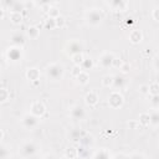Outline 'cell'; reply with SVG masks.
Segmentation results:
<instances>
[{
    "label": "cell",
    "instance_id": "cell-1",
    "mask_svg": "<svg viewBox=\"0 0 159 159\" xmlns=\"http://www.w3.org/2000/svg\"><path fill=\"white\" fill-rule=\"evenodd\" d=\"M103 17H104V15H103L102 10L97 9V7H92L88 11H86V14H84V19H86L87 24L91 26H98L102 22Z\"/></svg>",
    "mask_w": 159,
    "mask_h": 159
},
{
    "label": "cell",
    "instance_id": "cell-2",
    "mask_svg": "<svg viewBox=\"0 0 159 159\" xmlns=\"http://www.w3.org/2000/svg\"><path fill=\"white\" fill-rule=\"evenodd\" d=\"M65 73V68L61 63L58 62H52V63H48L47 67H46V76L52 80V81H57V80H61L62 76Z\"/></svg>",
    "mask_w": 159,
    "mask_h": 159
},
{
    "label": "cell",
    "instance_id": "cell-3",
    "mask_svg": "<svg viewBox=\"0 0 159 159\" xmlns=\"http://www.w3.org/2000/svg\"><path fill=\"white\" fill-rule=\"evenodd\" d=\"M124 103V98L122 96V93L119 91H112L108 96V104L111 108L113 109H117V108H120Z\"/></svg>",
    "mask_w": 159,
    "mask_h": 159
},
{
    "label": "cell",
    "instance_id": "cell-4",
    "mask_svg": "<svg viewBox=\"0 0 159 159\" xmlns=\"http://www.w3.org/2000/svg\"><path fill=\"white\" fill-rule=\"evenodd\" d=\"M39 122H40V118H37L36 116H34V114H31V113H26V114H24L22 118H21V124H22L26 129H32V128L37 127Z\"/></svg>",
    "mask_w": 159,
    "mask_h": 159
},
{
    "label": "cell",
    "instance_id": "cell-5",
    "mask_svg": "<svg viewBox=\"0 0 159 159\" xmlns=\"http://www.w3.org/2000/svg\"><path fill=\"white\" fill-rule=\"evenodd\" d=\"M6 57L9 61L11 62H17L21 60L22 57V47H17V46H10L6 50Z\"/></svg>",
    "mask_w": 159,
    "mask_h": 159
},
{
    "label": "cell",
    "instance_id": "cell-6",
    "mask_svg": "<svg viewBox=\"0 0 159 159\" xmlns=\"http://www.w3.org/2000/svg\"><path fill=\"white\" fill-rule=\"evenodd\" d=\"M116 56L112 53V52H103L101 53V56L98 57V63L104 67V68H108V67H112L113 66V61H114Z\"/></svg>",
    "mask_w": 159,
    "mask_h": 159
},
{
    "label": "cell",
    "instance_id": "cell-7",
    "mask_svg": "<svg viewBox=\"0 0 159 159\" xmlns=\"http://www.w3.org/2000/svg\"><path fill=\"white\" fill-rule=\"evenodd\" d=\"M30 113L34 114V116H36L37 118H41V117L46 113V107H45V104H43L42 102L35 101V102H32L31 106H30Z\"/></svg>",
    "mask_w": 159,
    "mask_h": 159
},
{
    "label": "cell",
    "instance_id": "cell-8",
    "mask_svg": "<svg viewBox=\"0 0 159 159\" xmlns=\"http://www.w3.org/2000/svg\"><path fill=\"white\" fill-rule=\"evenodd\" d=\"M10 40H11L12 46L22 47L25 45V42H26V35L22 34V32H20V31H15L14 34H11Z\"/></svg>",
    "mask_w": 159,
    "mask_h": 159
},
{
    "label": "cell",
    "instance_id": "cell-9",
    "mask_svg": "<svg viewBox=\"0 0 159 159\" xmlns=\"http://www.w3.org/2000/svg\"><path fill=\"white\" fill-rule=\"evenodd\" d=\"M66 47H67V50L70 51V53H71V56H72V55H75V53L82 52V50H83V43H82L81 41H78V40H72V41L67 42Z\"/></svg>",
    "mask_w": 159,
    "mask_h": 159
},
{
    "label": "cell",
    "instance_id": "cell-10",
    "mask_svg": "<svg viewBox=\"0 0 159 159\" xmlns=\"http://www.w3.org/2000/svg\"><path fill=\"white\" fill-rule=\"evenodd\" d=\"M36 150H37V147H36V144L34 143V142H27V143H25L22 147H21V154L24 155V157H32L35 153H36Z\"/></svg>",
    "mask_w": 159,
    "mask_h": 159
},
{
    "label": "cell",
    "instance_id": "cell-11",
    "mask_svg": "<svg viewBox=\"0 0 159 159\" xmlns=\"http://www.w3.org/2000/svg\"><path fill=\"white\" fill-rule=\"evenodd\" d=\"M107 5L109 7H112L116 11H124L128 7V1L124 0H114V1H108Z\"/></svg>",
    "mask_w": 159,
    "mask_h": 159
},
{
    "label": "cell",
    "instance_id": "cell-12",
    "mask_svg": "<svg viewBox=\"0 0 159 159\" xmlns=\"http://www.w3.org/2000/svg\"><path fill=\"white\" fill-rule=\"evenodd\" d=\"M98 101H99V97H98V93H97L96 91H89V92L84 96V102H86V104L89 106V107L96 106V104L98 103Z\"/></svg>",
    "mask_w": 159,
    "mask_h": 159
},
{
    "label": "cell",
    "instance_id": "cell-13",
    "mask_svg": "<svg viewBox=\"0 0 159 159\" xmlns=\"http://www.w3.org/2000/svg\"><path fill=\"white\" fill-rule=\"evenodd\" d=\"M70 116L73 118V119H83L86 117V112L84 109L81 107V106H73L71 109H70Z\"/></svg>",
    "mask_w": 159,
    "mask_h": 159
},
{
    "label": "cell",
    "instance_id": "cell-14",
    "mask_svg": "<svg viewBox=\"0 0 159 159\" xmlns=\"http://www.w3.org/2000/svg\"><path fill=\"white\" fill-rule=\"evenodd\" d=\"M25 75H26L27 80H30V81H32V82L40 80V71H39L37 68H35V67H30V68H27Z\"/></svg>",
    "mask_w": 159,
    "mask_h": 159
},
{
    "label": "cell",
    "instance_id": "cell-15",
    "mask_svg": "<svg viewBox=\"0 0 159 159\" xmlns=\"http://www.w3.org/2000/svg\"><path fill=\"white\" fill-rule=\"evenodd\" d=\"M143 40V34L140 30H132L129 32V41L132 43H139Z\"/></svg>",
    "mask_w": 159,
    "mask_h": 159
},
{
    "label": "cell",
    "instance_id": "cell-16",
    "mask_svg": "<svg viewBox=\"0 0 159 159\" xmlns=\"http://www.w3.org/2000/svg\"><path fill=\"white\" fill-rule=\"evenodd\" d=\"M26 36H27L29 39H31V40L39 39V36H40V29H39L37 26H35V25L29 26L27 30H26Z\"/></svg>",
    "mask_w": 159,
    "mask_h": 159
},
{
    "label": "cell",
    "instance_id": "cell-17",
    "mask_svg": "<svg viewBox=\"0 0 159 159\" xmlns=\"http://www.w3.org/2000/svg\"><path fill=\"white\" fill-rule=\"evenodd\" d=\"M9 19H10V21L12 22V24H15V25H19V24H21V21H22V14L21 12H17V11H11V12H9Z\"/></svg>",
    "mask_w": 159,
    "mask_h": 159
},
{
    "label": "cell",
    "instance_id": "cell-18",
    "mask_svg": "<svg viewBox=\"0 0 159 159\" xmlns=\"http://www.w3.org/2000/svg\"><path fill=\"white\" fill-rule=\"evenodd\" d=\"M138 123L143 127H147L150 124V114L147 113V112H143L139 114V118H138Z\"/></svg>",
    "mask_w": 159,
    "mask_h": 159
},
{
    "label": "cell",
    "instance_id": "cell-19",
    "mask_svg": "<svg viewBox=\"0 0 159 159\" xmlns=\"http://www.w3.org/2000/svg\"><path fill=\"white\" fill-rule=\"evenodd\" d=\"M114 83V76L113 75H106L102 77V86L103 87H113Z\"/></svg>",
    "mask_w": 159,
    "mask_h": 159
},
{
    "label": "cell",
    "instance_id": "cell-20",
    "mask_svg": "<svg viewBox=\"0 0 159 159\" xmlns=\"http://www.w3.org/2000/svg\"><path fill=\"white\" fill-rule=\"evenodd\" d=\"M71 61L73 62V65H78V66H81L82 62L84 61V55H83V52L72 55V56H71Z\"/></svg>",
    "mask_w": 159,
    "mask_h": 159
},
{
    "label": "cell",
    "instance_id": "cell-21",
    "mask_svg": "<svg viewBox=\"0 0 159 159\" xmlns=\"http://www.w3.org/2000/svg\"><path fill=\"white\" fill-rule=\"evenodd\" d=\"M77 81L80 82V84H87L89 81V75L87 71H82L78 76H77Z\"/></svg>",
    "mask_w": 159,
    "mask_h": 159
},
{
    "label": "cell",
    "instance_id": "cell-22",
    "mask_svg": "<svg viewBox=\"0 0 159 159\" xmlns=\"http://www.w3.org/2000/svg\"><path fill=\"white\" fill-rule=\"evenodd\" d=\"M125 84V78L123 76H114V83L113 87L114 88H122Z\"/></svg>",
    "mask_w": 159,
    "mask_h": 159
},
{
    "label": "cell",
    "instance_id": "cell-23",
    "mask_svg": "<svg viewBox=\"0 0 159 159\" xmlns=\"http://www.w3.org/2000/svg\"><path fill=\"white\" fill-rule=\"evenodd\" d=\"M43 27H45L46 30H53V29H56V21H55V19L47 17V19L43 21Z\"/></svg>",
    "mask_w": 159,
    "mask_h": 159
},
{
    "label": "cell",
    "instance_id": "cell-24",
    "mask_svg": "<svg viewBox=\"0 0 159 159\" xmlns=\"http://www.w3.org/2000/svg\"><path fill=\"white\" fill-rule=\"evenodd\" d=\"M9 98H10V92H9V89H6L5 87H1V88H0V102L4 103V102H6Z\"/></svg>",
    "mask_w": 159,
    "mask_h": 159
},
{
    "label": "cell",
    "instance_id": "cell-25",
    "mask_svg": "<svg viewBox=\"0 0 159 159\" xmlns=\"http://www.w3.org/2000/svg\"><path fill=\"white\" fill-rule=\"evenodd\" d=\"M149 94L150 96H157L159 94V83L158 82H152L149 84Z\"/></svg>",
    "mask_w": 159,
    "mask_h": 159
},
{
    "label": "cell",
    "instance_id": "cell-26",
    "mask_svg": "<svg viewBox=\"0 0 159 159\" xmlns=\"http://www.w3.org/2000/svg\"><path fill=\"white\" fill-rule=\"evenodd\" d=\"M150 124H153V125L159 124V111L158 109H155L150 113Z\"/></svg>",
    "mask_w": 159,
    "mask_h": 159
},
{
    "label": "cell",
    "instance_id": "cell-27",
    "mask_svg": "<svg viewBox=\"0 0 159 159\" xmlns=\"http://www.w3.org/2000/svg\"><path fill=\"white\" fill-rule=\"evenodd\" d=\"M81 67H82L83 71H88V70H91L93 67V61L91 58H84V61L82 62Z\"/></svg>",
    "mask_w": 159,
    "mask_h": 159
},
{
    "label": "cell",
    "instance_id": "cell-28",
    "mask_svg": "<svg viewBox=\"0 0 159 159\" xmlns=\"http://www.w3.org/2000/svg\"><path fill=\"white\" fill-rule=\"evenodd\" d=\"M47 15H48V17H51V19H56V17H58L61 14H60V10H58L57 7H55V6H51V9L48 10Z\"/></svg>",
    "mask_w": 159,
    "mask_h": 159
},
{
    "label": "cell",
    "instance_id": "cell-29",
    "mask_svg": "<svg viewBox=\"0 0 159 159\" xmlns=\"http://www.w3.org/2000/svg\"><path fill=\"white\" fill-rule=\"evenodd\" d=\"M77 155H78V153H77V149H75V148H68L66 150V154H65V157L70 158V159H76Z\"/></svg>",
    "mask_w": 159,
    "mask_h": 159
},
{
    "label": "cell",
    "instance_id": "cell-30",
    "mask_svg": "<svg viewBox=\"0 0 159 159\" xmlns=\"http://www.w3.org/2000/svg\"><path fill=\"white\" fill-rule=\"evenodd\" d=\"M55 21H56V27L62 29V27H65V25H66V19H65L62 15H60L58 17H56Z\"/></svg>",
    "mask_w": 159,
    "mask_h": 159
},
{
    "label": "cell",
    "instance_id": "cell-31",
    "mask_svg": "<svg viewBox=\"0 0 159 159\" xmlns=\"http://www.w3.org/2000/svg\"><path fill=\"white\" fill-rule=\"evenodd\" d=\"M83 70H82V67L81 66H78V65H73V68H72V71H71V75L73 76V77H76L77 78V76L82 72Z\"/></svg>",
    "mask_w": 159,
    "mask_h": 159
},
{
    "label": "cell",
    "instance_id": "cell-32",
    "mask_svg": "<svg viewBox=\"0 0 159 159\" xmlns=\"http://www.w3.org/2000/svg\"><path fill=\"white\" fill-rule=\"evenodd\" d=\"M96 158H98V159H113V158L109 157V154L107 153V150H101V152H98V153L96 154Z\"/></svg>",
    "mask_w": 159,
    "mask_h": 159
},
{
    "label": "cell",
    "instance_id": "cell-33",
    "mask_svg": "<svg viewBox=\"0 0 159 159\" xmlns=\"http://www.w3.org/2000/svg\"><path fill=\"white\" fill-rule=\"evenodd\" d=\"M150 104H152L154 108H158V107H159V94H157V96H152Z\"/></svg>",
    "mask_w": 159,
    "mask_h": 159
},
{
    "label": "cell",
    "instance_id": "cell-34",
    "mask_svg": "<svg viewBox=\"0 0 159 159\" xmlns=\"http://www.w3.org/2000/svg\"><path fill=\"white\" fill-rule=\"evenodd\" d=\"M120 72L122 73H128L129 71H130V65H129V62H124L122 66H120Z\"/></svg>",
    "mask_w": 159,
    "mask_h": 159
},
{
    "label": "cell",
    "instance_id": "cell-35",
    "mask_svg": "<svg viewBox=\"0 0 159 159\" xmlns=\"http://www.w3.org/2000/svg\"><path fill=\"white\" fill-rule=\"evenodd\" d=\"M139 92L142 94H149V84H142L139 87Z\"/></svg>",
    "mask_w": 159,
    "mask_h": 159
},
{
    "label": "cell",
    "instance_id": "cell-36",
    "mask_svg": "<svg viewBox=\"0 0 159 159\" xmlns=\"http://www.w3.org/2000/svg\"><path fill=\"white\" fill-rule=\"evenodd\" d=\"M7 157H10V153L7 152V149L5 147L1 148V154H0V159H7Z\"/></svg>",
    "mask_w": 159,
    "mask_h": 159
},
{
    "label": "cell",
    "instance_id": "cell-37",
    "mask_svg": "<svg viewBox=\"0 0 159 159\" xmlns=\"http://www.w3.org/2000/svg\"><path fill=\"white\" fill-rule=\"evenodd\" d=\"M123 63H124V62H123L120 58H117V57H116V58H114V61H113V66H112V67H116V68H120V66H122Z\"/></svg>",
    "mask_w": 159,
    "mask_h": 159
},
{
    "label": "cell",
    "instance_id": "cell-38",
    "mask_svg": "<svg viewBox=\"0 0 159 159\" xmlns=\"http://www.w3.org/2000/svg\"><path fill=\"white\" fill-rule=\"evenodd\" d=\"M152 16H153V19H154L155 21H158V22H159V7H155V9L153 10Z\"/></svg>",
    "mask_w": 159,
    "mask_h": 159
},
{
    "label": "cell",
    "instance_id": "cell-39",
    "mask_svg": "<svg viewBox=\"0 0 159 159\" xmlns=\"http://www.w3.org/2000/svg\"><path fill=\"white\" fill-rule=\"evenodd\" d=\"M129 159H145V158L139 153H133L132 155H129Z\"/></svg>",
    "mask_w": 159,
    "mask_h": 159
},
{
    "label": "cell",
    "instance_id": "cell-40",
    "mask_svg": "<svg viewBox=\"0 0 159 159\" xmlns=\"http://www.w3.org/2000/svg\"><path fill=\"white\" fill-rule=\"evenodd\" d=\"M153 66H154L157 70H159V55L154 57V60H153Z\"/></svg>",
    "mask_w": 159,
    "mask_h": 159
},
{
    "label": "cell",
    "instance_id": "cell-41",
    "mask_svg": "<svg viewBox=\"0 0 159 159\" xmlns=\"http://www.w3.org/2000/svg\"><path fill=\"white\" fill-rule=\"evenodd\" d=\"M113 159H129V157L125 155V154H123V153H119V154H117Z\"/></svg>",
    "mask_w": 159,
    "mask_h": 159
},
{
    "label": "cell",
    "instance_id": "cell-42",
    "mask_svg": "<svg viewBox=\"0 0 159 159\" xmlns=\"http://www.w3.org/2000/svg\"><path fill=\"white\" fill-rule=\"evenodd\" d=\"M4 135H5V132H4V129H0V139H1V140L4 139Z\"/></svg>",
    "mask_w": 159,
    "mask_h": 159
},
{
    "label": "cell",
    "instance_id": "cell-43",
    "mask_svg": "<svg viewBox=\"0 0 159 159\" xmlns=\"http://www.w3.org/2000/svg\"><path fill=\"white\" fill-rule=\"evenodd\" d=\"M46 159H53V158H51V157H50V158H46Z\"/></svg>",
    "mask_w": 159,
    "mask_h": 159
},
{
    "label": "cell",
    "instance_id": "cell-44",
    "mask_svg": "<svg viewBox=\"0 0 159 159\" xmlns=\"http://www.w3.org/2000/svg\"><path fill=\"white\" fill-rule=\"evenodd\" d=\"M63 159H70V158H66V157H65V158H63Z\"/></svg>",
    "mask_w": 159,
    "mask_h": 159
}]
</instances>
